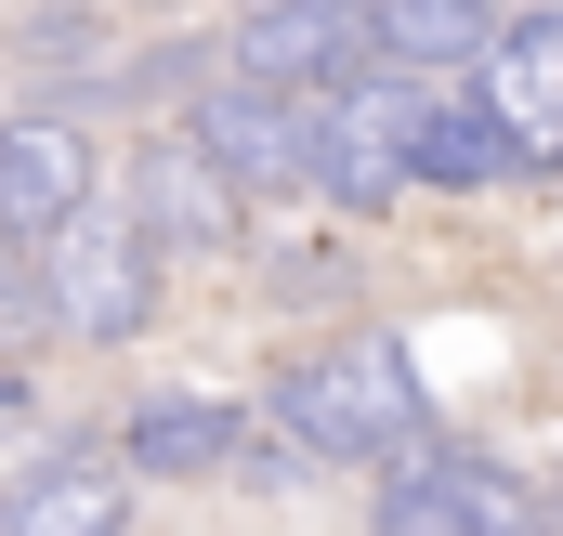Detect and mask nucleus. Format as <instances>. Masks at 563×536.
<instances>
[{
  "instance_id": "nucleus-1",
  "label": "nucleus",
  "mask_w": 563,
  "mask_h": 536,
  "mask_svg": "<svg viewBox=\"0 0 563 536\" xmlns=\"http://www.w3.org/2000/svg\"><path fill=\"white\" fill-rule=\"evenodd\" d=\"M276 418H288V445H314V458H407V445H432L420 367H407V340H380V327L288 354L276 367Z\"/></svg>"
},
{
  "instance_id": "nucleus-2",
  "label": "nucleus",
  "mask_w": 563,
  "mask_h": 536,
  "mask_svg": "<svg viewBox=\"0 0 563 536\" xmlns=\"http://www.w3.org/2000/svg\"><path fill=\"white\" fill-rule=\"evenodd\" d=\"M26 263H40V275H26V301H40L66 340H132L144 314H157V249H144L132 210H92V197H79Z\"/></svg>"
},
{
  "instance_id": "nucleus-3",
  "label": "nucleus",
  "mask_w": 563,
  "mask_h": 536,
  "mask_svg": "<svg viewBox=\"0 0 563 536\" xmlns=\"http://www.w3.org/2000/svg\"><path fill=\"white\" fill-rule=\"evenodd\" d=\"M380 536H551V498L498 458L407 445V458H380Z\"/></svg>"
},
{
  "instance_id": "nucleus-4",
  "label": "nucleus",
  "mask_w": 563,
  "mask_h": 536,
  "mask_svg": "<svg viewBox=\"0 0 563 536\" xmlns=\"http://www.w3.org/2000/svg\"><path fill=\"white\" fill-rule=\"evenodd\" d=\"M472 92H485L472 119L498 132V170H551L563 157V13H498Z\"/></svg>"
},
{
  "instance_id": "nucleus-5",
  "label": "nucleus",
  "mask_w": 563,
  "mask_h": 536,
  "mask_svg": "<svg viewBox=\"0 0 563 536\" xmlns=\"http://www.w3.org/2000/svg\"><path fill=\"white\" fill-rule=\"evenodd\" d=\"M184 144L223 170V197H236V210H250V197H301V105H288V92L223 79V92L184 119Z\"/></svg>"
},
{
  "instance_id": "nucleus-6",
  "label": "nucleus",
  "mask_w": 563,
  "mask_h": 536,
  "mask_svg": "<svg viewBox=\"0 0 563 536\" xmlns=\"http://www.w3.org/2000/svg\"><path fill=\"white\" fill-rule=\"evenodd\" d=\"M79 197H92V132L79 119H53V105L40 119H0V236L13 249H40Z\"/></svg>"
},
{
  "instance_id": "nucleus-7",
  "label": "nucleus",
  "mask_w": 563,
  "mask_h": 536,
  "mask_svg": "<svg viewBox=\"0 0 563 536\" xmlns=\"http://www.w3.org/2000/svg\"><path fill=\"white\" fill-rule=\"evenodd\" d=\"M485 40H498L485 0H367V66H380V79H420V92L459 79V92H472Z\"/></svg>"
},
{
  "instance_id": "nucleus-8",
  "label": "nucleus",
  "mask_w": 563,
  "mask_h": 536,
  "mask_svg": "<svg viewBox=\"0 0 563 536\" xmlns=\"http://www.w3.org/2000/svg\"><path fill=\"white\" fill-rule=\"evenodd\" d=\"M119 524H132L119 458H40L26 484H0V536H119Z\"/></svg>"
},
{
  "instance_id": "nucleus-9",
  "label": "nucleus",
  "mask_w": 563,
  "mask_h": 536,
  "mask_svg": "<svg viewBox=\"0 0 563 536\" xmlns=\"http://www.w3.org/2000/svg\"><path fill=\"white\" fill-rule=\"evenodd\" d=\"M132 223H144V249H157V236H184V249H236V236H250V210L223 197V170H210L184 132L144 157V210H132Z\"/></svg>"
},
{
  "instance_id": "nucleus-10",
  "label": "nucleus",
  "mask_w": 563,
  "mask_h": 536,
  "mask_svg": "<svg viewBox=\"0 0 563 536\" xmlns=\"http://www.w3.org/2000/svg\"><path fill=\"white\" fill-rule=\"evenodd\" d=\"M236 445H250V418H236V405H132L119 471H223Z\"/></svg>"
},
{
  "instance_id": "nucleus-11",
  "label": "nucleus",
  "mask_w": 563,
  "mask_h": 536,
  "mask_svg": "<svg viewBox=\"0 0 563 536\" xmlns=\"http://www.w3.org/2000/svg\"><path fill=\"white\" fill-rule=\"evenodd\" d=\"M407 183H498V132L472 119V92H420V119H407Z\"/></svg>"
}]
</instances>
